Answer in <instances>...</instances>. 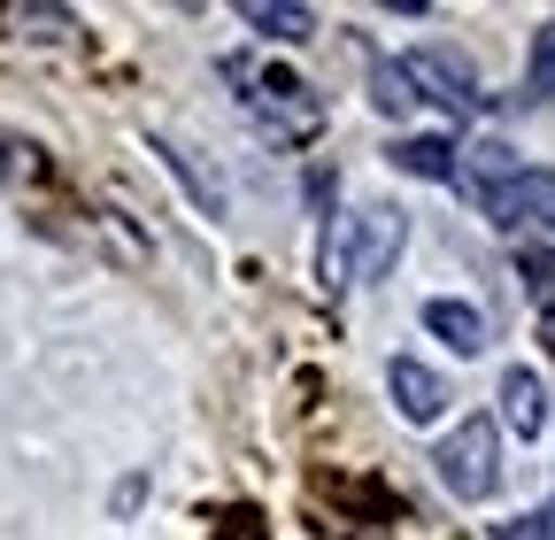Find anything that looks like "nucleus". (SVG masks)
Listing matches in <instances>:
<instances>
[{
    "label": "nucleus",
    "instance_id": "12",
    "mask_svg": "<svg viewBox=\"0 0 555 540\" xmlns=\"http://www.w3.org/2000/svg\"><path fill=\"white\" fill-rule=\"evenodd\" d=\"M371 101H378L386 116H409V108H416V93H409V78H401V62H378V70H371Z\"/></svg>",
    "mask_w": 555,
    "mask_h": 540
},
{
    "label": "nucleus",
    "instance_id": "3",
    "mask_svg": "<svg viewBox=\"0 0 555 540\" xmlns=\"http://www.w3.org/2000/svg\"><path fill=\"white\" fill-rule=\"evenodd\" d=\"M440 487L455 494V502H486L502 487V425L494 417H463L448 440H440Z\"/></svg>",
    "mask_w": 555,
    "mask_h": 540
},
{
    "label": "nucleus",
    "instance_id": "7",
    "mask_svg": "<svg viewBox=\"0 0 555 540\" xmlns=\"http://www.w3.org/2000/svg\"><path fill=\"white\" fill-rule=\"evenodd\" d=\"M502 425L517 433V440H540V425H547V386H540V371H502Z\"/></svg>",
    "mask_w": 555,
    "mask_h": 540
},
{
    "label": "nucleus",
    "instance_id": "13",
    "mask_svg": "<svg viewBox=\"0 0 555 540\" xmlns=\"http://www.w3.org/2000/svg\"><path fill=\"white\" fill-rule=\"evenodd\" d=\"M540 525H547V517H517V525H502L494 540H540Z\"/></svg>",
    "mask_w": 555,
    "mask_h": 540
},
{
    "label": "nucleus",
    "instance_id": "10",
    "mask_svg": "<svg viewBox=\"0 0 555 540\" xmlns=\"http://www.w3.org/2000/svg\"><path fill=\"white\" fill-rule=\"evenodd\" d=\"M393 163H401L409 178H440V185H455V178H463V163H455V147H448V140H401V147H393Z\"/></svg>",
    "mask_w": 555,
    "mask_h": 540
},
{
    "label": "nucleus",
    "instance_id": "14",
    "mask_svg": "<svg viewBox=\"0 0 555 540\" xmlns=\"http://www.w3.org/2000/svg\"><path fill=\"white\" fill-rule=\"evenodd\" d=\"M217 540H262V532H255V517H232V525H224Z\"/></svg>",
    "mask_w": 555,
    "mask_h": 540
},
{
    "label": "nucleus",
    "instance_id": "9",
    "mask_svg": "<svg viewBox=\"0 0 555 540\" xmlns=\"http://www.w3.org/2000/svg\"><path fill=\"white\" fill-rule=\"evenodd\" d=\"M262 39H278V47H301V39H317V16L309 9H294V0H247L240 9Z\"/></svg>",
    "mask_w": 555,
    "mask_h": 540
},
{
    "label": "nucleus",
    "instance_id": "11",
    "mask_svg": "<svg viewBox=\"0 0 555 540\" xmlns=\"http://www.w3.org/2000/svg\"><path fill=\"white\" fill-rule=\"evenodd\" d=\"M525 93L532 101H555V24L532 31V62H525Z\"/></svg>",
    "mask_w": 555,
    "mask_h": 540
},
{
    "label": "nucleus",
    "instance_id": "1",
    "mask_svg": "<svg viewBox=\"0 0 555 540\" xmlns=\"http://www.w3.org/2000/svg\"><path fill=\"white\" fill-rule=\"evenodd\" d=\"M224 78L247 86V116L270 131V140H317V131H324V101H317L309 78L262 70V62H224Z\"/></svg>",
    "mask_w": 555,
    "mask_h": 540
},
{
    "label": "nucleus",
    "instance_id": "5",
    "mask_svg": "<svg viewBox=\"0 0 555 540\" xmlns=\"http://www.w3.org/2000/svg\"><path fill=\"white\" fill-rule=\"evenodd\" d=\"M401 78H409V93L425 86V101H440L448 116L478 101V78H470V62H463V54H448V47H416V54L401 62Z\"/></svg>",
    "mask_w": 555,
    "mask_h": 540
},
{
    "label": "nucleus",
    "instance_id": "16",
    "mask_svg": "<svg viewBox=\"0 0 555 540\" xmlns=\"http://www.w3.org/2000/svg\"><path fill=\"white\" fill-rule=\"evenodd\" d=\"M0 170H9V147H0Z\"/></svg>",
    "mask_w": 555,
    "mask_h": 540
},
{
    "label": "nucleus",
    "instance_id": "2",
    "mask_svg": "<svg viewBox=\"0 0 555 540\" xmlns=\"http://www.w3.org/2000/svg\"><path fill=\"white\" fill-rule=\"evenodd\" d=\"M401 240H409L401 209H356V217H347V224L324 240V279H332V286L386 279V270H393V255H401Z\"/></svg>",
    "mask_w": 555,
    "mask_h": 540
},
{
    "label": "nucleus",
    "instance_id": "6",
    "mask_svg": "<svg viewBox=\"0 0 555 540\" xmlns=\"http://www.w3.org/2000/svg\"><path fill=\"white\" fill-rule=\"evenodd\" d=\"M386 386H393V401H401V417H409V425H433V417L448 410V386H440V371H425L416 356H393Z\"/></svg>",
    "mask_w": 555,
    "mask_h": 540
},
{
    "label": "nucleus",
    "instance_id": "4",
    "mask_svg": "<svg viewBox=\"0 0 555 540\" xmlns=\"http://www.w3.org/2000/svg\"><path fill=\"white\" fill-rule=\"evenodd\" d=\"M486 201H494V224L517 232L525 247L555 240V170H517V178H502Z\"/></svg>",
    "mask_w": 555,
    "mask_h": 540
},
{
    "label": "nucleus",
    "instance_id": "15",
    "mask_svg": "<svg viewBox=\"0 0 555 540\" xmlns=\"http://www.w3.org/2000/svg\"><path fill=\"white\" fill-rule=\"evenodd\" d=\"M540 540H555V510H547V525H540Z\"/></svg>",
    "mask_w": 555,
    "mask_h": 540
},
{
    "label": "nucleus",
    "instance_id": "8",
    "mask_svg": "<svg viewBox=\"0 0 555 540\" xmlns=\"http://www.w3.org/2000/svg\"><path fill=\"white\" fill-rule=\"evenodd\" d=\"M425 332H440L455 356H478V348H486V317H478L470 301H448V294L425 301Z\"/></svg>",
    "mask_w": 555,
    "mask_h": 540
}]
</instances>
